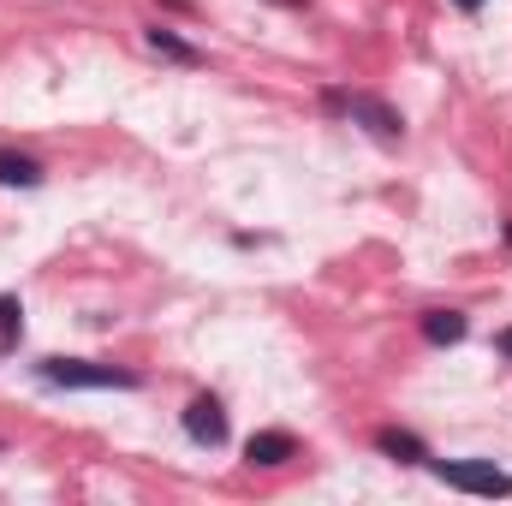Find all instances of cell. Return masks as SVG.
<instances>
[{
  "label": "cell",
  "instance_id": "obj_1",
  "mask_svg": "<svg viewBox=\"0 0 512 506\" xmlns=\"http://www.w3.org/2000/svg\"><path fill=\"white\" fill-rule=\"evenodd\" d=\"M322 102V114H334V120H352V126H364L376 143H399L405 137V120H399V108L382 102V96H370V90H322L316 96Z\"/></svg>",
  "mask_w": 512,
  "mask_h": 506
},
{
  "label": "cell",
  "instance_id": "obj_2",
  "mask_svg": "<svg viewBox=\"0 0 512 506\" xmlns=\"http://www.w3.org/2000/svg\"><path fill=\"white\" fill-rule=\"evenodd\" d=\"M423 471H429L435 483L459 489V495H483V501H507L512 495V471H501L495 459H435V453H429Z\"/></svg>",
  "mask_w": 512,
  "mask_h": 506
},
{
  "label": "cell",
  "instance_id": "obj_3",
  "mask_svg": "<svg viewBox=\"0 0 512 506\" xmlns=\"http://www.w3.org/2000/svg\"><path fill=\"white\" fill-rule=\"evenodd\" d=\"M36 376L48 381V387H120V393H137L143 376L137 370H120V364H96V358H42L36 364Z\"/></svg>",
  "mask_w": 512,
  "mask_h": 506
},
{
  "label": "cell",
  "instance_id": "obj_4",
  "mask_svg": "<svg viewBox=\"0 0 512 506\" xmlns=\"http://www.w3.org/2000/svg\"><path fill=\"white\" fill-rule=\"evenodd\" d=\"M179 423H185V435H191L197 447H227V405H221L215 393H197Z\"/></svg>",
  "mask_w": 512,
  "mask_h": 506
},
{
  "label": "cell",
  "instance_id": "obj_5",
  "mask_svg": "<svg viewBox=\"0 0 512 506\" xmlns=\"http://www.w3.org/2000/svg\"><path fill=\"white\" fill-rule=\"evenodd\" d=\"M245 459H251L256 471H280V465L298 459V435L292 429H256L251 441H245Z\"/></svg>",
  "mask_w": 512,
  "mask_h": 506
},
{
  "label": "cell",
  "instance_id": "obj_6",
  "mask_svg": "<svg viewBox=\"0 0 512 506\" xmlns=\"http://www.w3.org/2000/svg\"><path fill=\"white\" fill-rule=\"evenodd\" d=\"M143 48L161 54V60H173V66H209V54L197 42H185L173 24H143Z\"/></svg>",
  "mask_w": 512,
  "mask_h": 506
},
{
  "label": "cell",
  "instance_id": "obj_7",
  "mask_svg": "<svg viewBox=\"0 0 512 506\" xmlns=\"http://www.w3.org/2000/svg\"><path fill=\"white\" fill-rule=\"evenodd\" d=\"M376 453L393 459V465H429V441L417 429H399V423H382L376 429Z\"/></svg>",
  "mask_w": 512,
  "mask_h": 506
},
{
  "label": "cell",
  "instance_id": "obj_8",
  "mask_svg": "<svg viewBox=\"0 0 512 506\" xmlns=\"http://www.w3.org/2000/svg\"><path fill=\"white\" fill-rule=\"evenodd\" d=\"M417 334H423L429 346H459V340L471 334V316H465V310H423V316H417Z\"/></svg>",
  "mask_w": 512,
  "mask_h": 506
},
{
  "label": "cell",
  "instance_id": "obj_9",
  "mask_svg": "<svg viewBox=\"0 0 512 506\" xmlns=\"http://www.w3.org/2000/svg\"><path fill=\"white\" fill-rule=\"evenodd\" d=\"M48 179V167L36 161V155H24V149H0V185H12V191H36Z\"/></svg>",
  "mask_w": 512,
  "mask_h": 506
},
{
  "label": "cell",
  "instance_id": "obj_10",
  "mask_svg": "<svg viewBox=\"0 0 512 506\" xmlns=\"http://www.w3.org/2000/svg\"><path fill=\"white\" fill-rule=\"evenodd\" d=\"M24 340V304L18 292H0V346H18Z\"/></svg>",
  "mask_w": 512,
  "mask_h": 506
},
{
  "label": "cell",
  "instance_id": "obj_11",
  "mask_svg": "<svg viewBox=\"0 0 512 506\" xmlns=\"http://www.w3.org/2000/svg\"><path fill=\"white\" fill-rule=\"evenodd\" d=\"M495 352H501V358L512 364V328H501V334H495Z\"/></svg>",
  "mask_w": 512,
  "mask_h": 506
},
{
  "label": "cell",
  "instance_id": "obj_12",
  "mask_svg": "<svg viewBox=\"0 0 512 506\" xmlns=\"http://www.w3.org/2000/svg\"><path fill=\"white\" fill-rule=\"evenodd\" d=\"M453 6H459V12H483L489 0H453Z\"/></svg>",
  "mask_w": 512,
  "mask_h": 506
},
{
  "label": "cell",
  "instance_id": "obj_13",
  "mask_svg": "<svg viewBox=\"0 0 512 506\" xmlns=\"http://www.w3.org/2000/svg\"><path fill=\"white\" fill-rule=\"evenodd\" d=\"M161 6H173V12H191V0H161Z\"/></svg>",
  "mask_w": 512,
  "mask_h": 506
},
{
  "label": "cell",
  "instance_id": "obj_14",
  "mask_svg": "<svg viewBox=\"0 0 512 506\" xmlns=\"http://www.w3.org/2000/svg\"><path fill=\"white\" fill-rule=\"evenodd\" d=\"M274 6H310V0H274Z\"/></svg>",
  "mask_w": 512,
  "mask_h": 506
},
{
  "label": "cell",
  "instance_id": "obj_15",
  "mask_svg": "<svg viewBox=\"0 0 512 506\" xmlns=\"http://www.w3.org/2000/svg\"><path fill=\"white\" fill-rule=\"evenodd\" d=\"M507 245H512V227H507Z\"/></svg>",
  "mask_w": 512,
  "mask_h": 506
},
{
  "label": "cell",
  "instance_id": "obj_16",
  "mask_svg": "<svg viewBox=\"0 0 512 506\" xmlns=\"http://www.w3.org/2000/svg\"><path fill=\"white\" fill-rule=\"evenodd\" d=\"M0 453H6V441H0Z\"/></svg>",
  "mask_w": 512,
  "mask_h": 506
}]
</instances>
